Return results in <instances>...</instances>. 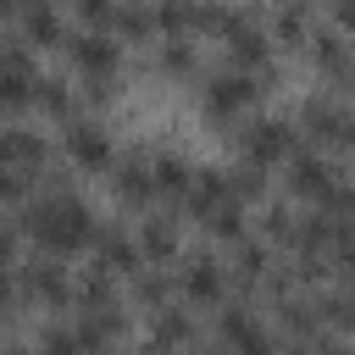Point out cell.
<instances>
[{
	"instance_id": "7bdbcfd3",
	"label": "cell",
	"mask_w": 355,
	"mask_h": 355,
	"mask_svg": "<svg viewBox=\"0 0 355 355\" xmlns=\"http://www.w3.org/2000/svg\"><path fill=\"white\" fill-rule=\"evenodd\" d=\"M349 83H355V67H349Z\"/></svg>"
},
{
	"instance_id": "9a60e30c",
	"label": "cell",
	"mask_w": 355,
	"mask_h": 355,
	"mask_svg": "<svg viewBox=\"0 0 355 355\" xmlns=\"http://www.w3.org/2000/svg\"><path fill=\"white\" fill-rule=\"evenodd\" d=\"M222 200H233L227 172H194V183H189V194H183L189 216H205V211H211V205H222Z\"/></svg>"
},
{
	"instance_id": "8d00e7d4",
	"label": "cell",
	"mask_w": 355,
	"mask_h": 355,
	"mask_svg": "<svg viewBox=\"0 0 355 355\" xmlns=\"http://www.w3.org/2000/svg\"><path fill=\"white\" fill-rule=\"evenodd\" d=\"M11 266H17V233L0 227V272H11Z\"/></svg>"
},
{
	"instance_id": "74e56055",
	"label": "cell",
	"mask_w": 355,
	"mask_h": 355,
	"mask_svg": "<svg viewBox=\"0 0 355 355\" xmlns=\"http://www.w3.org/2000/svg\"><path fill=\"white\" fill-rule=\"evenodd\" d=\"M17 294H22V288H17V283L0 272V316H11V300H17Z\"/></svg>"
},
{
	"instance_id": "6da1fadb",
	"label": "cell",
	"mask_w": 355,
	"mask_h": 355,
	"mask_svg": "<svg viewBox=\"0 0 355 355\" xmlns=\"http://www.w3.org/2000/svg\"><path fill=\"white\" fill-rule=\"evenodd\" d=\"M22 233H33L50 255H78L83 244H94V211L78 200V194H44V200H33L28 211H22Z\"/></svg>"
},
{
	"instance_id": "83f0119b",
	"label": "cell",
	"mask_w": 355,
	"mask_h": 355,
	"mask_svg": "<svg viewBox=\"0 0 355 355\" xmlns=\"http://www.w3.org/2000/svg\"><path fill=\"white\" fill-rule=\"evenodd\" d=\"M261 227H266V239H272V244H294V227H300V216H294L288 205H266Z\"/></svg>"
},
{
	"instance_id": "b9f144b4",
	"label": "cell",
	"mask_w": 355,
	"mask_h": 355,
	"mask_svg": "<svg viewBox=\"0 0 355 355\" xmlns=\"http://www.w3.org/2000/svg\"><path fill=\"white\" fill-rule=\"evenodd\" d=\"M0 11H11V0H0Z\"/></svg>"
},
{
	"instance_id": "f35d334b",
	"label": "cell",
	"mask_w": 355,
	"mask_h": 355,
	"mask_svg": "<svg viewBox=\"0 0 355 355\" xmlns=\"http://www.w3.org/2000/svg\"><path fill=\"white\" fill-rule=\"evenodd\" d=\"M333 17H338V28H355V0H333Z\"/></svg>"
},
{
	"instance_id": "8fae6325",
	"label": "cell",
	"mask_w": 355,
	"mask_h": 355,
	"mask_svg": "<svg viewBox=\"0 0 355 355\" xmlns=\"http://www.w3.org/2000/svg\"><path fill=\"white\" fill-rule=\"evenodd\" d=\"M67 155H72L78 166L100 172V166L111 161V139H105V128H100V122H72V128H67Z\"/></svg>"
},
{
	"instance_id": "d590c367",
	"label": "cell",
	"mask_w": 355,
	"mask_h": 355,
	"mask_svg": "<svg viewBox=\"0 0 355 355\" xmlns=\"http://www.w3.org/2000/svg\"><path fill=\"white\" fill-rule=\"evenodd\" d=\"M311 355H349V344L338 333H311Z\"/></svg>"
},
{
	"instance_id": "5bb4252c",
	"label": "cell",
	"mask_w": 355,
	"mask_h": 355,
	"mask_svg": "<svg viewBox=\"0 0 355 355\" xmlns=\"http://www.w3.org/2000/svg\"><path fill=\"white\" fill-rule=\"evenodd\" d=\"M305 44H311V61H316V67H322L327 78H349L355 55H349V44H344L338 33H311Z\"/></svg>"
},
{
	"instance_id": "2e32d148",
	"label": "cell",
	"mask_w": 355,
	"mask_h": 355,
	"mask_svg": "<svg viewBox=\"0 0 355 355\" xmlns=\"http://www.w3.org/2000/svg\"><path fill=\"white\" fill-rule=\"evenodd\" d=\"M150 172H155V194H172V200H183L189 183H194V166H189L183 155H155Z\"/></svg>"
},
{
	"instance_id": "ac0fdd59",
	"label": "cell",
	"mask_w": 355,
	"mask_h": 355,
	"mask_svg": "<svg viewBox=\"0 0 355 355\" xmlns=\"http://www.w3.org/2000/svg\"><path fill=\"white\" fill-rule=\"evenodd\" d=\"M200 222H205V233H211V239H227V244H239V239H244V211H239V200L211 205Z\"/></svg>"
},
{
	"instance_id": "1f68e13d",
	"label": "cell",
	"mask_w": 355,
	"mask_h": 355,
	"mask_svg": "<svg viewBox=\"0 0 355 355\" xmlns=\"http://www.w3.org/2000/svg\"><path fill=\"white\" fill-rule=\"evenodd\" d=\"M239 277H266V250L261 244H250V239H239Z\"/></svg>"
},
{
	"instance_id": "52a82bcc",
	"label": "cell",
	"mask_w": 355,
	"mask_h": 355,
	"mask_svg": "<svg viewBox=\"0 0 355 355\" xmlns=\"http://www.w3.org/2000/svg\"><path fill=\"white\" fill-rule=\"evenodd\" d=\"M255 100V72H216L211 83H205V111L211 116H233L239 105H250Z\"/></svg>"
},
{
	"instance_id": "836d02e7",
	"label": "cell",
	"mask_w": 355,
	"mask_h": 355,
	"mask_svg": "<svg viewBox=\"0 0 355 355\" xmlns=\"http://www.w3.org/2000/svg\"><path fill=\"white\" fill-rule=\"evenodd\" d=\"M78 17L89 28H105V22H116V0H78Z\"/></svg>"
},
{
	"instance_id": "30bf717a",
	"label": "cell",
	"mask_w": 355,
	"mask_h": 355,
	"mask_svg": "<svg viewBox=\"0 0 355 355\" xmlns=\"http://www.w3.org/2000/svg\"><path fill=\"white\" fill-rule=\"evenodd\" d=\"M116 333H122V311H116V305H89V311H78V338H83L89 355H105V349L116 344Z\"/></svg>"
},
{
	"instance_id": "7c38bea8",
	"label": "cell",
	"mask_w": 355,
	"mask_h": 355,
	"mask_svg": "<svg viewBox=\"0 0 355 355\" xmlns=\"http://www.w3.org/2000/svg\"><path fill=\"white\" fill-rule=\"evenodd\" d=\"M94 255H100V266H111V272H139V266H144V250H139L122 227H100V233H94Z\"/></svg>"
},
{
	"instance_id": "4dcf8cb0",
	"label": "cell",
	"mask_w": 355,
	"mask_h": 355,
	"mask_svg": "<svg viewBox=\"0 0 355 355\" xmlns=\"http://www.w3.org/2000/svg\"><path fill=\"white\" fill-rule=\"evenodd\" d=\"M227 349H233V355H277V344L261 333V322H255V327H244V333H239Z\"/></svg>"
},
{
	"instance_id": "277c9868",
	"label": "cell",
	"mask_w": 355,
	"mask_h": 355,
	"mask_svg": "<svg viewBox=\"0 0 355 355\" xmlns=\"http://www.w3.org/2000/svg\"><path fill=\"white\" fill-rule=\"evenodd\" d=\"M333 183H338V172H333V161H322L316 150H305V144H300V150L288 155V189H294V194L322 200Z\"/></svg>"
},
{
	"instance_id": "7402d4cb",
	"label": "cell",
	"mask_w": 355,
	"mask_h": 355,
	"mask_svg": "<svg viewBox=\"0 0 355 355\" xmlns=\"http://www.w3.org/2000/svg\"><path fill=\"white\" fill-rule=\"evenodd\" d=\"M189 338H194L189 316L172 311V305H161V311H155V349H172V344H189Z\"/></svg>"
},
{
	"instance_id": "5b68a950",
	"label": "cell",
	"mask_w": 355,
	"mask_h": 355,
	"mask_svg": "<svg viewBox=\"0 0 355 355\" xmlns=\"http://www.w3.org/2000/svg\"><path fill=\"white\" fill-rule=\"evenodd\" d=\"M17 288H22L28 300H44V305H61V300H67V277H61L55 255H33V261H22V266H17Z\"/></svg>"
},
{
	"instance_id": "e575fe53",
	"label": "cell",
	"mask_w": 355,
	"mask_h": 355,
	"mask_svg": "<svg viewBox=\"0 0 355 355\" xmlns=\"http://www.w3.org/2000/svg\"><path fill=\"white\" fill-rule=\"evenodd\" d=\"M161 67H166V72H189V67H194V50H189L183 39H172V44L161 50Z\"/></svg>"
},
{
	"instance_id": "9c48e42d",
	"label": "cell",
	"mask_w": 355,
	"mask_h": 355,
	"mask_svg": "<svg viewBox=\"0 0 355 355\" xmlns=\"http://www.w3.org/2000/svg\"><path fill=\"white\" fill-rule=\"evenodd\" d=\"M222 44H227V55H233V67H239V72H266V67H272V44H266V33H261L250 17H244Z\"/></svg>"
},
{
	"instance_id": "3957f363",
	"label": "cell",
	"mask_w": 355,
	"mask_h": 355,
	"mask_svg": "<svg viewBox=\"0 0 355 355\" xmlns=\"http://www.w3.org/2000/svg\"><path fill=\"white\" fill-rule=\"evenodd\" d=\"M300 150V139H294V128L288 122H277V116H266V122H250L244 128V155L250 161H261V166H272V161H283V155H294Z\"/></svg>"
},
{
	"instance_id": "4fadbf2b",
	"label": "cell",
	"mask_w": 355,
	"mask_h": 355,
	"mask_svg": "<svg viewBox=\"0 0 355 355\" xmlns=\"http://www.w3.org/2000/svg\"><path fill=\"white\" fill-rule=\"evenodd\" d=\"M116 194H122L128 205H144V200L155 194V172H150V155H128V161L116 166Z\"/></svg>"
},
{
	"instance_id": "ab89813d",
	"label": "cell",
	"mask_w": 355,
	"mask_h": 355,
	"mask_svg": "<svg viewBox=\"0 0 355 355\" xmlns=\"http://www.w3.org/2000/svg\"><path fill=\"white\" fill-rule=\"evenodd\" d=\"M11 6H22V11H33V6H44V0H11Z\"/></svg>"
},
{
	"instance_id": "e0dca14e",
	"label": "cell",
	"mask_w": 355,
	"mask_h": 355,
	"mask_svg": "<svg viewBox=\"0 0 355 355\" xmlns=\"http://www.w3.org/2000/svg\"><path fill=\"white\" fill-rule=\"evenodd\" d=\"M139 250H144V261H172L178 255V227L166 216H150L139 227Z\"/></svg>"
},
{
	"instance_id": "f1b7e54d",
	"label": "cell",
	"mask_w": 355,
	"mask_h": 355,
	"mask_svg": "<svg viewBox=\"0 0 355 355\" xmlns=\"http://www.w3.org/2000/svg\"><path fill=\"white\" fill-rule=\"evenodd\" d=\"M316 205H322L333 222H355V189H349V183H333V189H327Z\"/></svg>"
},
{
	"instance_id": "d6a6232c",
	"label": "cell",
	"mask_w": 355,
	"mask_h": 355,
	"mask_svg": "<svg viewBox=\"0 0 355 355\" xmlns=\"http://www.w3.org/2000/svg\"><path fill=\"white\" fill-rule=\"evenodd\" d=\"M33 189V172H22V166H6L0 161V200H22Z\"/></svg>"
},
{
	"instance_id": "d6986e66",
	"label": "cell",
	"mask_w": 355,
	"mask_h": 355,
	"mask_svg": "<svg viewBox=\"0 0 355 355\" xmlns=\"http://www.w3.org/2000/svg\"><path fill=\"white\" fill-rule=\"evenodd\" d=\"M78 305L89 311V305H116V288H111V266H89L83 277H78Z\"/></svg>"
},
{
	"instance_id": "44dd1931",
	"label": "cell",
	"mask_w": 355,
	"mask_h": 355,
	"mask_svg": "<svg viewBox=\"0 0 355 355\" xmlns=\"http://www.w3.org/2000/svg\"><path fill=\"white\" fill-rule=\"evenodd\" d=\"M22 28H28V39H33V44H67V33H61V17H55L50 6H33V11H22Z\"/></svg>"
},
{
	"instance_id": "ba28073f",
	"label": "cell",
	"mask_w": 355,
	"mask_h": 355,
	"mask_svg": "<svg viewBox=\"0 0 355 355\" xmlns=\"http://www.w3.org/2000/svg\"><path fill=\"white\" fill-rule=\"evenodd\" d=\"M67 50H72V61L83 67V78H111V72H116V44H111L100 28L72 33V39H67Z\"/></svg>"
},
{
	"instance_id": "4316f807",
	"label": "cell",
	"mask_w": 355,
	"mask_h": 355,
	"mask_svg": "<svg viewBox=\"0 0 355 355\" xmlns=\"http://www.w3.org/2000/svg\"><path fill=\"white\" fill-rule=\"evenodd\" d=\"M272 28H277V39H283V44H305V0H288V6L277 11V22H272Z\"/></svg>"
},
{
	"instance_id": "60d3db41",
	"label": "cell",
	"mask_w": 355,
	"mask_h": 355,
	"mask_svg": "<svg viewBox=\"0 0 355 355\" xmlns=\"http://www.w3.org/2000/svg\"><path fill=\"white\" fill-rule=\"evenodd\" d=\"M349 300H355V277H349Z\"/></svg>"
},
{
	"instance_id": "603a6c76",
	"label": "cell",
	"mask_w": 355,
	"mask_h": 355,
	"mask_svg": "<svg viewBox=\"0 0 355 355\" xmlns=\"http://www.w3.org/2000/svg\"><path fill=\"white\" fill-rule=\"evenodd\" d=\"M116 28H122L128 39H150V33H155V6H139V0L116 6Z\"/></svg>"
},
{
	"instance_id": "484cf974",
	"label": "cell",
	"mask_w": 355,
	"mask_h": 355,
	"mask_svg": "<svg viewBox=\"0 0 355 355\" xmlns=\"http://www.w3.org/2000/svg\"><path fill=\"white\" fill-rule=\"evenodd\" d=\"M133 294H139L144 305H166V294H172V277H166V272H155V266H150V272L139 266V272H133Z\"/></svg>"
},
{
	"instance_id": "cb8c5ba5",
	"label": "cell",
	"mask_w": 355,
	"mask_h": 355,
	"mask_svg": "<svg viewBox=\"0 0 355 355\" xmlns=\"http://www.w3.org/2000/svg\"><path fill=\"white\" fill-rule=\"evenodd\" d=\"M227 189H233V200H255V194L266 189V166L244 155V166H233V172H227Z\"/></svg>"
},
{
	"instance_id": "d4e9b609",
	"label": "cell",
	"mask_w": 355,
	"mask_h": 355,
	"mask_svg": "<svg viewBox=\"0 0 355 355\" xmlns=\"http://www.w3.org/2000/svg\"><path fill=\"white\" fill-rule=\"evenodd\" d=\"M33 100H39L50 116H67V111H72V89H67L61 78H39V83H33Z\"/></svg>"
},
{
	"instance_id": "f546056e",
	"label": "cell",
	"mask_w": 355,
	"mask_h": 355,
	"mask_svg": "<svg viewBox=\"0 0 355 355\" xmlns=\"http://www.w3.org/2000/svg\"><path fill=\"white\" fill-rule=\"evenodd\" d=\"M39 349H44V355H89L83 338H78V327H44Z\"/></svg>"
},
{
	"instance_id": "ffe728a7",
	"label": "cell",
	"mask_w": 355,
	"mask_h": 355,
	"mask_svg": "<svg viewBox=\"0 0 355 355\" xmlns=\"http://www.w3.org/2000/svg\"><path fill=\"white\" fill-rule=\"evenodd\" d=\"M194 11H200V0H155V28L178 39L194 28Z\"/></svg>"
},
{
	"instance_id": "7a4b0ae2",
	"label": "cell",
	"mask_w": 355,
	"mask_h": 355,
	"mask_svg": "<svg viewBox=\"0 0 355 355\" xmlns=\"http://www.w3.org/2000/svg\"><path fill=\"white\" fill-rule=\"evenodd\" d=\"M300 122H305L311 139H327V144H338V150H355V116H349L344 105H333V100H305Z\"/></svg>"
},
{
	"instance_id": "8992f818",
	"label": "cell",
	"mask_w": 355,
	"mask_h": 355,
	"mask_svg": "<svg viewBox=\"0 0 355 355\" xmlns=\"http://www.w3.org/2000/svg\"><path fill=\"white\" fill-rule=\"evenodd\" d=\"M222 288H227V277H222L216 255L194 250V255L183 261V300H194V305H222Z\"/></svg>"
}]
</instances>
